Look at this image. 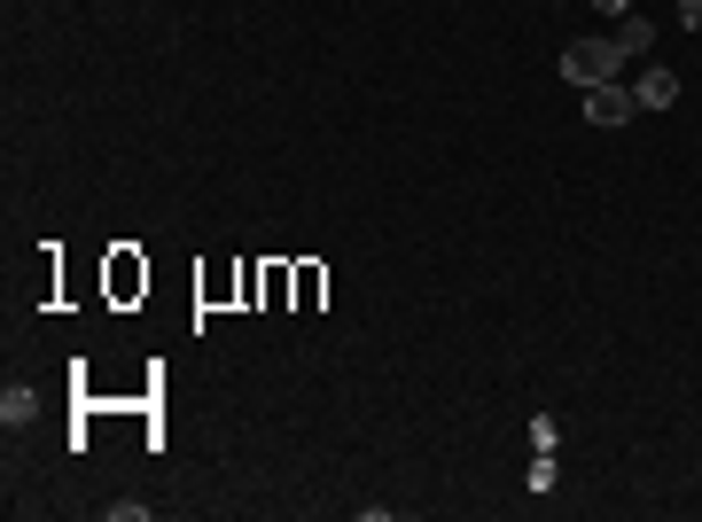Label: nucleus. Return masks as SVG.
Instances as JSON below:
<instances>
[{"label": "nucleus", "mask_w": 702, "mask_h": 522, "mask_svg": "<svg viewBox=\"0 0 702 522\" xmlns=\"http://www.w3.org/2000/svg\"><path fill=\"white\" fill-rule=\"evenodd\" d=\"M617 63H625V47H617V40H578V47L562 55V78L585 95V86H608V78H617Z\"/></svg>", "instance_id": "1"}, {"label": "nucleus", "mask_w": 702, "mask_h": 522, "mask_svg": "<svg viewBox=\"0 0 702 522\" xmlns=\"http://www.w3.org/2000/svg\"><path fill=\"white\" fill-rule=\"evenodd\" d=\"M633 86H617V78H608V86H585V125H601V133H617V125H633Z\"/></svg>", "instance_id": "2"}, {"label": "nucleus", "mask_w": 702, "mask_h": 522, "mask_svg": "<svg viewBox=\"0 0 702 522\" xmlns=\"http://www.w3.org/2000/svg\"><path fill=\"white\" fill-rule=\"evenodd\" d=\"M633 102H640V110H671V102H679V70L648 63V70L633 78Z\"/></svg>", "instance_id": "3"}, {"label": "nucleus", "mask_w": 702, "mask_h": 522, "mask_svg": "<svg viewBox=\"0 0 702 522\" xmlns=\"http://www.w3.org/2000/svg\"><path fill=\"white\" fill-rule=\"evenodd\" d=\"M617 47H625V63H633V55H648V47H656V24H648L640 9H633V16H617Z\"/></svg>", "instance_id": "4"}, {"label": "nucleus", "mask_w": 702, "mask_h": 522, "mask_svg": "<svg viewBox=\"0 0 702 522\" xmlns=\"http://www.w3.org/2000/svg\"><path fill=\"white\" fill-rule=\"evenodd\" d=\"M40 413V390H24V382H9V390H0V421H9V429H24Z\"/></svg>", "instance_id": "5"}, {"label": "nucleus", "mask_w": 702, "mask_h": 522, "mask_svg": "<svg viewBox=\"0 0 702 522\" xmlns=\"http://www.w3.org/2000/svg\"><path fill=\"white\" fill-rule=\"evenodd\" d=\"M531 445H539V453H555V445H562V429H555V413H531Z\"/></svg>", "instance_id": "6"}, {"label": "nucleus", "mask_w": 702, "mask_h": 522, "mask_svg": "<svg viewBox=\"0 0 702 522\" xmlns=\"http://www.w3.org/2000/svg\"><path fill=\"white\" fill-rule=\"evenodd\" d=\"M110 522H149V499H110Z\"/></svg>", "instance_id": "7"}, {"label": "nucleus", "mask_w": 702, "mask_h": 522, "mask_svg": "<svg viewBox=\"0 0 702 522\" xmlns=\"http://www.w3.org/2000/svg\"><path fill=\"white\" fill-rule=\"evenodd\" d=\"M679 24H687V32H702V0H679Z\"/></svg>", "instance_id": "8"}, {"label": "nucleus", "mask_w": 702, "mask_h": 522, "mask_svg": "<svg viewBox=\"0 0 702 522\" xmlns=\"http://www.w3.org/2000/svg\"><path fill=\"white\" fill-rule=\"evenodd\" d=\"M593 9H601V16H633V0H593Z\"/></svg>", "instance_id": "9"}]
</instances>
